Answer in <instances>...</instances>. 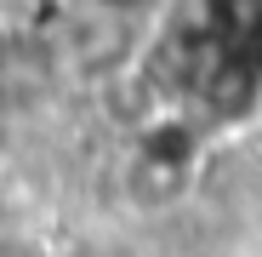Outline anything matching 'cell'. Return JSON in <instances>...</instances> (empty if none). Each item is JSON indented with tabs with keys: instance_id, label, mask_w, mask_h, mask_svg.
Returning <instances> with one entry per match:
<instances>
[{
	"instance_id": "1",
	"label": "cell",
	"mask_w": 262,
	"mask_h": 257,
	"mask_svg": "<svg viewBox=\"0 0 262 257\" xmlns=\"http://www.w3.org/2000/svg\"><path fill=\"white\" fill-rule=\"evenodd\" d=\"M103 12H143V6H154V0H97Z\"/></svg>"
}]
</instances>
